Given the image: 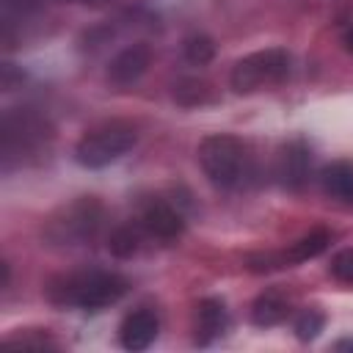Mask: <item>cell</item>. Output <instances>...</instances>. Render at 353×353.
<instances>
[{
    "instance_id": "cell-1",
    "label": "cell",
    "mask_w": 353,
    "mask_h": 353,
    "mask_svg": "<svg viewBox=\"0 0 353 353\" xmlns=\"http://www.w3.org/2000/svg\"><path fill=\"white\" fill-rule=\"evenodd\" d=\"M130 290V281L110 270H83L58 276L47 284V298L58 306H77L85 312H97L119 303Z\"/></svg>"
},
{
    "instance_id": "cell-2",
    "label": "cell",
    "mask_w": 353,
    "mask_h": 353,
    "mask_svg": "<svg viewBox=\"0 0 353 353\" xmlns=\"http://www.w3.org/2000/svg\"><path fill=\"white\" fill-rule=\"evenodd\" d=\"M52 143L50 121L33 108H11L0 121V154L3 168L11 171L14 163H28L41 157Z\"/></svg>"
},
{
    "instance_id": "cell-3",
    "label": "cell",
    "mask_w": 353,
    "mask_h": 353,
    "mask_svg": "<svg viewBox=\"0 0 353 353\" xmlns=\"http://www.w3.org/2000/svg\"><path fill=\"white\" fill-rule=\"evenodd\" d=\"M138 143V130L135 124L124 121V119H113L105 124L91 127L74 146V160L83 168H105L110 163H116L119 157H124L132 146Z\"/></svg>"
},
{
    "instance_id": "cell-4",
    "label": "cell",
    "mask_w": 353,
    "mask_h": 353,
    "mask_svg": "<svg viewBox=\"0 0 353 353\" xmlns=\"http://www.w3.org/2000/svg\"><path fill=\"white\" fill-rule=\"evenodd\" d=\"M290 66H292V58L287 50L268 47V50L240 58L232 66L229 83L237 94H254V91L270 88V85H281L290 77Z\"/></svg>"
},
{
    "instance_id": "cell-5",
    "label": "cell",
    "mask_w": 353,
    "mask_h": 353,
    "mask_svg": "<svg viewBox=\"0 0 353 353\" xmlns=\"http://www.w3.org/2000/svg\"><path fill=\"white\" fill-rule=\"evenodd\" d=\"M196 157H199V165H201L204 176L215 188H232L243 176L245 146H243L240 138H234L229 132H212V135L201 138V143L196 149Z\"/></svg>"
},
{
    "instance_id": "cell-6",
    "label": "cell",
    "mask_w": 353,
    "mask_h": 353,
    "mask_svg": "<svg viewBox=\"0 0 353 353\" xmlns=\"http://www.w3.org/2000/svg\"><path fill=\"white\" fill-rule=\"evenodd\" d=\"M99 223H102V204L94 196H80L50 218L47 237L61 245H83L97 234Z\"/></svg>"
},
{
    "instance_id": "cell-7",
    "label": "cell",
    "mask_w": 353,
    "mask_h": 353,
    "mask_svg": "<svg viewBox=\"0 0 353 353\" xmlns=\"http://www.w3.org/2000/svg\"><path fill=\"white\" fill-rule=\"evenodd\" d=\"M152 63V50L143 41H135L130 47H124L121 52H116L108 63V80L119 88H127L132 83H138L143 77V72Z\"/></svg>"
},
{
    "instance_id": "cell-8",
    "label": "cell",
    "mask_w": 353,
    "mask_h": 353,
    "mask_svg": "<svg viewBox=\"0 0 353 353\" xmlns=\"http://www.w3.org/2000/svg\"><path fill=\"white\" fill-rule=\"evenodd\" d=\"M309 165H312V152L303 141H290L279 149L276 157V176L287 190H298L303 188L306 176H309Z\"/></svg>"
},
{
    "instance_id": "cell-9",
    "label": "cell",
    "mask_w": 353,
    "mask_h": 353,
    "mask_svg": "<svg viewBox=\"0 0 353 353\" xmlns=\"http://www.w3.org/2000/svg\"><path fill=\"white\" fill-rule=\"evenodd\" d=\"M141 223L149 234L160 237V240H176L182 232H185V218L176 207H171L168 201L163 199H154L143 207L141 212Z\"/></svg>"
},
{
    "instance_id": "cell-10",
    "label": "cell",
    "mask_w": 353,
    "mask_h": 353,
    "mask_svg": "<svg viewBox=\"0 0 353 353\" xmlns=\"http://www.w3.org/2000/svg\"><path fill=\"white\" fill-rule=\"evenodd\" d=\"M157 331H160V323L154 317V312L149 309H135L130 312L124 320H121V328H119V339L127 350L138 353V350H146L154 339H157Z\"/></svg>"
},
{
    "instance_id": "cell-11",
    "label": "cell",
    "mask_w": 353,
    "mask_h": 353,
    "mask_svg": "<svg viewBox=\"0 0 353 353\" xmlns=\"http://www.w3.org/2000/svg\"><path fill=\"white\" fill-rule=\"evenodd\" d=\"M226 328V306L221 298H204L196 309V345H210Z\"/></svg>"
},
{
    "instance_id": "cell-12",
    "label": "cell",
    "mask_w": 353,
    "mask_h": 353,
    "mask_svg": "<svg viewBox=\"0 0 353 353\" xmlns=\"http://www.w3.org/2000/svg\"><path fill=\"white\" fill-rule=\"evenodd\" d=\"M290 312V301L281 290H265L254 306H251V323L259 325V328H270V325H279Z\"/></svg>"
},
{
    "instance_id": "cell-13",
    "label": "cell",
    "mask_w": 353,
    "mask_h": 353,
    "mask_svg": "<svg viewBox=\"0 0 353 353\" xmlns=\"http://www.w3.org/2000/svg\"><path fill=\"white\" fill-rule=\"evenodd\" d=\"M323 190L336 201H353V160H334L320 174Z\"/></svg>"
},
{
    "instance_id": "cell-14",
    "label": "cell",
    "mask_w": 353,
    "mask_h": 353,
    "mask_svg": "<svg viewBox=\"0 0 353 353\" xmlns=\"http://www.w3.org/2000/svg\"><path fill=\"white\" fill-rule=\"evenodd\" d=\"M331 243V234L325 229H314L303 237H298L295 243H290V248H284V259L287 262H309L314 256H320Z\"/></svg>"
},
{
    "instance_id": "cell-15",
    "label": "cell",
    "mask_w": 353,
    "mask_h": 353,
    "mask_svg": "<svg viewBox=\"0 0 353 353\" xmlns=\"http://www.w3.org/2000/svg\"><path fill=\"white\" fill-rule=\"evenodd\" d=\"M141 229L143 223H121L108 237V251L119 259H130L141 245Z\"/></svg>"
},
{
    "instance_id": "cell-16",
    "label": "cell",
    "mask_w": 353,
    "mask_h": 353,
    "mask_svg": "<svg viewBox=\"0 0 353 353\" xmlns=\"http://www.w3.org/2000/svg\"><path fill=\"white\" fill-rule=\"evenodd\" d=\"M174 99L185 108L207 105V102H212V88L199 77H182L179 83H174Z\"/></svg>"
},
{
    "instance_id": "cell-17",
    "label": "cell",
    "mask_w": 353,
    "mask_h": 353,
    "mask_svg": "<svg viewBox=\"0 0 353 353\" xmlns=\"http://www.w3.org/2000/svg\"><path fill=\"white\" fill-rule=\"evenodd\" d=\"M185 58L193 63V66H204L215 58V41L210 36H190L185 41Z\"/></svg>"
},
{
    "instance_id": "cell-18",
    "label": "cell",
    "mask_w": 353,
    "mask_h": 353,
    "mask_svg": "<svg viewBox=\"0 0 353 353\" xmlns=\"http://www.w3.org/2000/svg\"><path fill=\"white\" fill-rule=\"evenodd\" d=\"M323 325H325L323 312H317V309H303V312L295 317V336H298L301 342H309V339H314V336L323 331Z\"/></svg>"
},
{
    "instance_id": "cell-19",
    "label": "cell",
    "mask_w": 353,
    "mask_h": 353,
    "mask_svg": "<svg viewBox=\"0 0 353 353\" xmlns=\"http://www.w3.org/2000/svg\"><path fill=\"white\" fill-rule=\"evenodd\" d=\"M331 276L342 284H353V248H345L331 259Z\"/></svg>"
},
{
    "instance_id": "cell-20",
    "label": "cell",
    "mask_w": 353,
    "mask_h": 353,
    "mask_svg": "<svg viewBox=\"0 0 353 353\" xmlns=\"http://www.w3.org/2000/svg\"><path fill=\"white\" fill-rule=\"evenodd\" d=\"M245 262H248V270H254V273L279 270V268H284V265H287L284 251H281V254H273V251H268V254H251Z\"/></svg>"
},
{
    "instance_id": "cell-21",
    "label": "cell",
    "mask_w": 353,
    "mask_h": 353,
    "mask_svg": "<svg viewBox=\"0 0 353 353\" xmlns=\"http://www.w3.org/2000/svg\"><path fill=\"white\" fill-rule=\"evenodd\" d=\"M334 350H353V336H347V339H336V342H334Z\"/></svg>"
},
{
    "instance_id": "cell-22",
    "label": "cell",
    "mask_w": 353,
    "mask_h": 353,
    "mask_svg": "<svg viewBox=\"0 0 353 353\" xmlns=\"http://www.w3.org/2000/svg\"><path fill=\"white\" fill-rule=\"evenodd\" d=\"M345 50H347V52H353V28L345 33Z\"/></svg>"
},
{
    "instance_id": "cell-23",
    "label": "cell",
    "mask_w": 353,
    "mask_h": 353,
    "mask_svg": "<svg viewBox=\"0 0 353 353\" xmlns=\"http://www.w3.org/2000/svg\"><path fill=\"white\" fill-rule=\"evenodd\" d=\"M0 268H3V287H8V279H11V270H8V262H3Z\"/></svg>"
},
{
    "instance_id": "cell-24",
    "label": "cell",
    "mask_w": 353,
    "mask_h": 353,
    "mask_svg": "<svg viewBox=\"0 0 353 353\" xmlns=\"http://www.w3.org/2000/svg\"><path fill=\"white\" fill-rule=\"evenodd\" d=\"M83 3H85V6H105L108 0H83Z\"/></svg>"
}]
</instances>
